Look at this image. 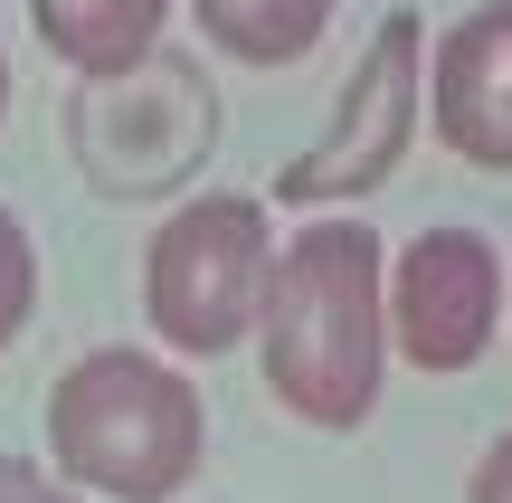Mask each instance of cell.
<instances>
[{"label":"cell","mask_w":512,"mask_h":503,"mask_svg":"<svg viewBox=\"0 0 512 503\" xmlns=\"http://www.w3.org/2000/svg\"><path fill=\"white\" fill-rule=\"evenodd\" d=\"M389 247L370 219L351 209H304L285 247H275V285H266V323H256V371L266 399L285 418L323 437H351L380 409L389 380Z\"/></svg>","instance_id":"obj_1"},{"label":"cell","mask_w":512,"mask_h":503,"mask_svg":"<svg viewBox=\"0 0 512 503\" xmlns=\"http://www.w3.org/2000/svg\"><path fill=\"white\" fill-rule=\"evenodd\" d=\"M209 456V409L200 380L181 371V352H133V342H105V352L67 361L48 390V466L76 475L105 503H171L190 494Z\"/></svg>","instance_id":"obj_2"},{"label":"cell","mask_w":512,"mask_h":503,"mask_svg":"<svg viewBox=\"0 0 512 503\" xmlns=\"http://www.w3.org/2000/svg\"><path fill=\"white\" fill-rule=\"evenodd\" d=\"M275 219L256 190H190L143 247V323L181 361H228L266 323Z\"/></svg>","instance_id":"obj_3"},{"label":"cell","mask_w":512,"mask_h":503,"mask_svg":"<svg viewBox=\"0 0 512 503\" xmlns=\"http://www.w3.org/2000/svg\"><path fill=\"white\" fill-rule=\"evenodd\" d=\"M67 152L105 200H171L219 152V86L190 48H152L133 67L76 76Z\"/></svg>","instance_id":"obj_4"},{"label":"cell","mask_w":512,"mask_h":503,"mask_svg":"<svg viewBox=\"0 0 512 503\" xmlns=\"http://www.w3.org/2000/svg\"><path fill=\"white\" fill-rule=\"evenodd\" d=\"M427 57H437V48H427V19H418V10H389L380 29H370V48H361V67H351L342 105H332V124L313 133L285 171H275V209L304 219V209H351V200H370V190L408 162V143H418Z\"/></svg>","instance_id":"obj_5"},{"label":"cell","mask_w":512,"mask_h":503,"mask_svg":"<svg viewBox=\"0 0 512 503\" xmlns=\"http://www.w3.org/2000/svg\"><path fill=\"white\" fill-rule=\"evenodd\" d=\"M503 333V247L484 228H418L389 257V342L408 371L456 380L494 352Z\"/></svg>","instance_id":"obj_6"},{"label":"cell","mask_w":512,"mask_h":503,"mask_svg":"<svg viewBox=\"0 0 512 503\" xmlns=\"http://www.w3.org/2000/svg\"><path fill=\"white\" fill-rule=\"evenodd\" d=\"M427 124L456 162L512 171V0H484L427 57Z\"/></svg>","instance_id":"obj_7"},{"label":"cell","mask_w":512,"mask_h":503,"mask_svg":"<svg viewBox=\"0 0 512 503\" xmlns=\"http://www.w3.org/2000/svg\"><path fill=\"white\" fill-rule=\"evenodd\" d=\"M29 29L48 38L57 67L105 76V67H133V57L162 48L171 0H29Z\"/></svg>","instance_id":"obj_8"},{"label":"cell","mask_w":512,"mask_h":503,"mask_svg":"<svg viewBox=\"0 0 512 503\" xmlns=\"http://www.w3.org/2000/svg\"><path fill=\"white\" fill-rule=\"evenodd\" d=\"M332 10L342 0H190L200 38L228 57V67H294V57L323 48Z\"/></svg>","instance_id":"obj_9"},{"label":"cell","mask_w":512,"mask_h":503,"mask_svg":"<svg viewBox=\"0 0 512 503\" xmlns=\"http://www.w3.org/2000/svg\"><path fill=\"white\" fill-rule=\"evenodd\" d=\"M29 314H38V247H29V228L0 209V352L29 333Z\"/></svg>","instance_id":"obj_10"},{"label":"cell","mask_w":512,"mask_h":503,"mask_svg":"<svg viewBox=\"0 0 512 503\" xmlns=\"http://www.w3.org/2000/svg\"><path fill=\"white\" fill-rule=\"evenodd\" d=\"M0 503H105V494H86L76 475H57L48 456H19V447H0Z\"/></svg>","instance_id":"obj_11"},{"label":"cell","mask_w":512,"mask_h":503,"mask_svg":"<svg viewBox=\"0 0 512 503\" xmlns=\"http://www.w3.org/2000/svg\"><path fill=\"white\" fill-rule=\"evenodd\" d=\"M465 503H512V428L475 456V475H465Z\"/></svg>","instance_id":"obj_12"},{"label":"cell","mask_w":512,"mask_h":503,"mask_svg":"<svg viewBox=\"0 0 512 503\" xmlns=\"http://www.w3.org/2000/svg\"><path fill=\"white\" fill-rule=\"evenodd\" d=\"M0 124H10V57H0Z\"/></svg>","instance_id":"obj_13"}]
</instances>
